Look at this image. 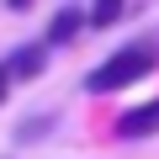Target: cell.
<instances>
[{
  "mask_svg": "<svg viewBox=\"0 0 159 159\" xmlns=\"http://www.w3.org/2000/svg\"><path fill=\"white\" fill-rule=\"evenodd\" d=\"M154 69H159V43H127V48H117L106 64H96L85 74V90L90 96H111V90L138 85V80L154 74Z\"/></svg>",
  "mask_w": 159,
  "mask_h": 159,
  "instance_id": "6da1fadb",
  "label": "cell"
},
{
  "mask_svg": "<svg viewBox=\"0 0 159 159\" xmlns=\"http://www.w3.org/2000/svg\"><path fill=\"white\" fill-rule=\"evenodd\" d=\"M111 133H117V138H127V143L154 138V133H159V96H154V101H143V106H127V111L111 122Z\"/></svg>",
  "mask_w": 159,
  "mask_h": 159,
  "instance_id": "7a4b0ae2",
  "label": "cell"
},
{
  "mask_svg": "<svg viewBox=\"0 0 159 159\" xmlns=\"http://www.w3.org/2000/svg\"><path fill=\"white\" fill-rule=\"evenodd\" d=\"M6 64H11V80H37L48 69V43H21Z\"/></svg>",
  "mask_w": 159,
  "mask_h": 159,
  "instance_id": "3957f363",
  "label": "cell"
},
{
  "mask_svg": "<svg viewBox=\"0 0 159 159\" xmlns=\"http://www.w3.org/2000/svg\"><path fill=\"white\" fill-rule=\"evenodd\" d=\"M80 27H90V16L80 11V6H64V11L48 21V48H64V43H74V37H80Z\"/></svg>",
  "mask_w": 159,
  "mask_h": 159,
  "instance_id": "277c9868",
  "label": "cell"
},
{
  "mask_svg": "<svg viewBox=\"0 0 159 159\" xmlns=\"http://www.w3.org/2000/svg\"><path fill=\"white\" fill-rule=\"evenodd\" d=\"M48 127H53L48 111H43V117H27V122L16 127V143H37V138H48Z\"/></svg>",
  "mask_w": 159,
  "mask_h": 159,
  "instance_id": "5b68a950",
  "label": "cell"
},
{
  "mask_svg": "<svg viewBox=\"0 0 159 159\" xmlns=\"http://www.w3.org/2000/svg\"><path fill=\"white\" fill-rule=\"evenodd\" d=\"M122 11H127V0H96V11H90V27H111Z\"/></svg>",
  "mask_w": 159,
  "mask_h": 159,
  "instance_id": "8992f818",
  "label": "cell"
},
{
  "mask_svg": "<svg viewBox=\"0 0 159 159\" xmlns=\"http://www.w3.org/2000/svg\"><path fill=\"white\" fill-rule=\"evenodd\" d=\"M11 96V64H0V101Z\"/></svg>",
  "mask_w": 159,
  "mask_h": 159,
  "instance_id": "52a82bcc",
  "label": "cell"
},
{
  "mask_svg": "<svg viewBox=\"0 0 159 159\" xmlns=\"http://www.w3.org/2000/svg\"><path fill=\"white\" fill-rule=\"evenodd\" d=\"M6 6H11V11H32V0H6Z\"/></svg>",
  "mask_w": 159,
  "mask_h": 159,
  "instance_id": "ba28073f",
  "label": "cell"
}]
</instances>
